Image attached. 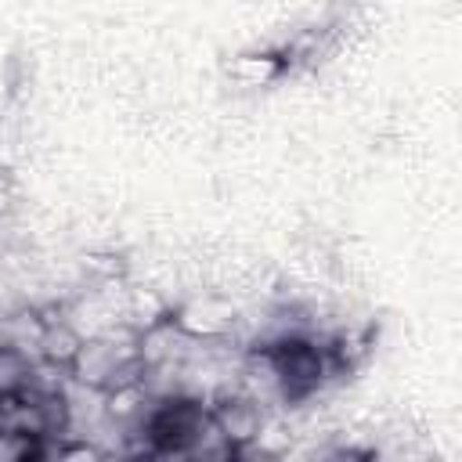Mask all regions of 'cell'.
<instances>
[{"label":"cell","mask_w":462,"mask_h":462,"mask_svg":"<svg viewBox=\"0 0 462 462\" xmlns=\"http://www.w3.org/2000/svg\"><path fill=\"white\" fill-rule=\"evenodd\" d=\"M209 419L235 448H249L263 430V404L253 393H224L209 404Z\"/></svg>","instance_id":"6da1fadb"},{"label":"cell","mask_w":462,"mask_h":462,"mask_svg":"<svg viewBox=\"0 0 462 462\" xmlns=\"http://www.w3.org/2000/svg\"><path fill=\"white\" fill-rule=\"evenodd\" d=\"M32 386V361L25 357L22 346L0 343V401L22 393Z\"/></svg>","instance_id":"7a4b0ae2"},{"label":"cell","mask_w":462,"mask_h":462,"mask_svg":"<svg viewBox=\"0 0 462 462\" xmlns=\"http://www.w3.org/2000/svg\"><path fill=\"white\" fill-rule=\"evenodd\" d=\"M235 462H278L271 451H263L260 444H249V448H238L235 451Z\"/></svg>","instance_id":"3957f363"},{"label":"cell","mask_w":462,"mask_h":462,"mask_svg":"<svg viewBox=\"0 0 462 462\" xmlns=\"http://www.w3.org/2000/svg\"><path fill=\"white\" fill-rule=\"evenodd\" d=\"M321 462H365L361 455H354V451H332L328 458H321Z\"/></svg>","instance_id":"277c9868"}]
</instances>
